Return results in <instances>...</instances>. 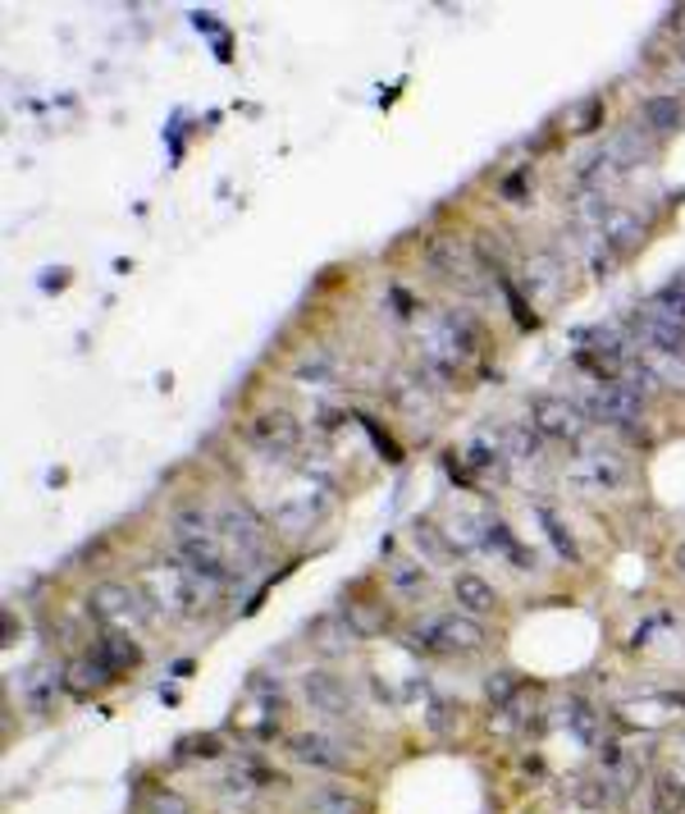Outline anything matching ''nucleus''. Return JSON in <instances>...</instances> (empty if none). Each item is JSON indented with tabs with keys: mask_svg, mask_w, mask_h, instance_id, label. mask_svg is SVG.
I'll return each instance as SVG.
<instances>
[{
	"mask_svg": "<svg viewBox=\"0 0 685 814\" xmlns=\"http://www.w3.org/2000/svg\"><path fill=\"white\" fill-rule=\"evenodd\" d=\"M334 371H339V362L329 348H306V353L293 362V380L306 385V389H320V385L334 380Z\"/></svg>",
	"mask_w": 685,
	"mask_h": 814,
	"instance_id": "nucleus-19",
	"label": "nucleus"
},
{
	"mask_svg": "<svg viewBox=\"0 0 685 814\" xmlns=\"http://www.w3.org/2000/svg\"><path fill=\"white\" fill-rule=\"evenodd\" d=\"M599 238H604V243H608L612 252H626V248H635L639 238H645V225H639V215H635V211L612 206L608 220H604V229H599Z\"/></svg>",
	"mask_w": 685,
	"mask_h": 814,
	"instance_id": "nucleus-18",
	"label": "nucleus"
},
{
	"mask_svg": "<svg viewBox=\"0 0 685 814\" xmlns=\"http://www.w3.org/2000/svg\"><path fill=\"white\" fill-rule=\"evenodd\" d=\"M343 623L357 631V636H375V631H384V609H375V604H347V609H343Z\"/></svg>",
	"mask_w": 685,
	"mask_h": 814,
	"instance_id": "nucleus-25",
	"label": "nucleus"
},
{
	"mask_svg": "<svg viewBox=\"0 0 685 814\" xmlns=\"http://www.w3.org/2000/svg\"><path fill=\"white\" fill-rule=\"evenodd\" d=\"M599 120H604V101L589 97V101L576 105V120H571V128H576V134H594V128H599Z\"/></svg>",
	"mask_w": 685,
	"mask_h": 814,
	"instance_id": "nucleus-30",
	"label": "nucleus"
},
{
	"mask_svg": "<svg viewBox=\"0 0 685 814\" xmlns=\"http://www.w3.org/2000/svg\"><path fill=\"white\" fill-rule=\"evenodd\" d=\"M293 755L302 764H312V768H325V774H343V768H347V755L320 732H297L293 737Z\"/></svg>",
	"mask_w": 685,
	"mask_h": 814,
	"instance_id": "nucleus-13",
	"label": "nucleus"
},
{
	"mask_svg": "<svg viewBox=\"0 0 685 814\" xmlns=\"http://www.w3.org/2000/svg\"><path fill=\"white\" fill-rule=\"evenodd\" d=\"M169 531H174V544H202V540H219V526L206 509H179L169 517Z\"/></svg>",
	"mask_w": 685,
	"mask_h": 814,
	"instance_id": "nucleus-16",
	"label": "nucleus"
},
{
	"mask_svg": "<svg viewBox=\"0 0 685 814\" xmlns=\"http://www.w3.org/2000/svg\"><path fill=\"white\" fill-rule=\"evenodd\" d=\"M69 677H74L69 691H74V696H87V691H101V687H105V681H110V668L92 654V659H78V664L69 668Z\"/></svg>",
	"mask_w": 685,
	"mask_h": 814,
	"instance_id": "nucleus-22",
	"label": "nucleus"
},
{
	"mask_svg": "<svg viewBox=\"0 0 685 814\" xmlns=\"http://www.w3.org/2000/svg\"><path fill=\"white\" fill-rule=\"evenodd\" d=\"M407 646L426 650V654H439V650L471 654V650L484 646V627H480V618H471V613H434V618H426L421 627H411Z\"/></svg>",
	"mask_w": 685,
	"mask_h": 814,
	"instance_id": "nucleus-1",
	"label": "nucleus"
},
{
	"mask_svg": "<svg viewBox=\"0 0 685 814\" xmlns=\"http://www.w3.org/2000/svg\"><path fill=\"white\" fill-rule=\"evenodd\" d=\"M142 590H147V604H156L169 618H188L196 609V586L179 563H151L142 567Z\"/></svg>",
	"mask_w": 685,
	"mask_h": 814,
	"instance_id": "nucleus-3",
	"label": "nucleus"
},
{
	"mask_svg": "<svg viewBox=\"0 0 685 814\" xmlns=\"http://www.w3.org/2000/svg\"><path fill=\"white\" fill-rule=\"evenodd\" d=\"M589 271H594V275H599V279H604V275L612 271V248H608V243L589 252Z\"/></svg>",
	"mask_w": 685,
	"mask_h": 814,
	"instance_id": "nucleus-36",
	"label": "nucleus"
},
{
	"mask_svg": "<svg viewBox=\"0 0 685 814\" xmlns=\"http://www.w3.org/2000/svg\"><path fill=\"white\" fill-rule=\"evenodd\" d=\"M681 64H685V47H681Z\"/></svg>",
	"mask_w": 685,
	"mask_h": 814,
	"instance_id": "nucleus-39",
	"label": "nucleus"
},
{
	"mask_svg": "<svg viewBox=\"0 0 685 814\" xmlns=\"http://www.w3.org/2000/svg\"><path fill=\"white\" fill-rule=\"evenodd\" d=\"M631 329H635V339L639 348H649V353H662V358H676L685 362V325L668 321V316H658V312H635L631 316Z\"/></svg>",
	"mask_w": 685,
	"mask_h": 814,
	"instance_id": "nucleus-9",
	"label": "nucleus"
},
{
	"mask_svg": "<svg viewBox=\"0 0 685 814\" xmlns=\"http://www.w3.org/2000/svg\"><path fill=\"white\" fill-rule=\"evenodd\" d=\"M389 581H393V590H403V596H416V590L426 586V567H416V563H389Z\"/></svg>",
	"mask_w": 685,
	"mask_h": 814,
	"instance_id": "nucleus-29",
	"label": "nucleus"
},
{
	"mask_svg": "<svg viewBox=\"0 0 685 814\" xmlns=\"http://www.w3.org/2000/svg\"><path fill=\"white\" fill-rule=\"evenodd\" d=\"M97 659L110 668V677H115V673H128V668L142 664V646L132 641V636H124V631H105L97 641Z\"/></svg>",
	"mask_w": 685,
	"mask_h": 814,
	"instance_id": "nucleus-15",
	"label": "nucleus"
},
{
	"mask_svg": "<svg viewBox=\"0 0 685 814\" xmlns=\"http://www.w3.org/2000/svg\"><path fill=\"white\" fill-rule=\"evenodd\" d=\"M87 609H92V618L115 623V627L147 618L142 604H138V590H128V586H119V581H101V586H92V596H87Z\"/></svg>",
	"mask_w": 685,
	"mask_h": 814,
	"instance_id": "nucleus-10",
	"label": "nucleus"
},
{
	"mask_svg": "<svg viewBox=\"0 0 685 814\" xmlns=\"http://www.w3.org/2000/svg\"><path fill=\"white\" fill-rule=\"evenodd\" d=\"M521 289L544 302V298H558L562 289V261L554 252H535V256H525V266H521Z\"/></svg>",
	"mask_w": 685,
	"mask_h": 814,
	"instance_id": "nucleus-11",
	"label": "nucleus"
},
{
	"mask_svg": "<svg viewBox=\"0 0 685 814\" xmlns=\"http://www.w3.org/2000/svg\"><path fill=\"white\" fill-rule=\"evenodd\" d=\"M676 572L685 577V544H676Z\"/></svg>",
	"mask_w": 685,
	"mask_h": 814,
	"instance_id": "nucleus-38",
	"label": "nucleus"
},
{
	"mask_svg": "<svg viewBox=\"0 0 685 814\" xmlns=\"http://www.w3.org/2000/svg\"><path fill=\"white\" fill-rule=\"evenodd\" d=\"M639 115H645L649 134H672V128L681 124V101L676 97H649L645 105H639Z\"/></svg>",
	"mask_w": 685,
	"mask_h": 814,
	"instance_id": "nucleus-20",
	"label": "nucleus"
},
{
	"mask_svg": "<svg viewBox=\"0 0 685 814\" xmlns=\"http://www.w3.org/2000/svg\"><path fill=\"white\" fill-rule=\"evenodd\" d=\"M467 462H471L475 472H484V476H490V472L498 476V472L507 467V462H503V449H498V444H490V439H475V444L467 449Z\"/></svg>",
	"mask_w": 685,
	"mask_h": 814,
	"instance_id": "nucleus-27",
	"label": "nucleus"
},
{
	"mask_svg": "<svg viewBox=\"0 0 685 814\" xmlns=\"http://www.w3.org/2000/svg\"><path fill=\"white\" fill-rule=\"evenodd\" d=\"M530 426H535L544 439H558V444H576L585 435V412L576 403H567L562 393H540L530 399Z\"/></svg>",
	"mask_w": 685,
	"mask_h": 814,
	"instance_id": "nucleus-6",
	"label": "nucleus"
},
{
	"mask_svg": "<svg viewBox=\"0 0 685 814\" xmlns=\"http://www.w3.org/2000/svg\"><path fill=\"white\" fill-rule=\"evenodd\" d=\"M585 412L594 416V422H604V426H631L635 416L645 412V399H639L635 389H626L622 380H604V385H594Z\"/></svg>",
	"mask_w": 685,
	"mask_h": 814,
	"instance_id": "nucleus-7",
	"label": "nucleus"
},
{
	"mask_svg": "<svg viewBox=\"0 0 685 814\" xmlns=\"http://www.w3.org/2000/svg\"><path fill=\"white\" fill-rule=\"evenodd\" d=\"M69 284V271H47V279H41V289H64Z\"/></svg>",
	"mask_w": 685,
	"mask_h": 814,
	"instance_id": "nucleus-37",
	"label": "nucleus"
},
{
	"mask_svg": "<svg viewBox=\"0 0 685 814\" xmlns=\"http://www.w3.org/2000/svg\"><path fill=\"white\" fill-rule=\"evenodd\" d=\"M540 522H544V531H548V540H554V549H558V554L567 559V563H576L581 559V549H576V540H571V531H567V526L558 522V513L554 509H544V503H540Z\"/></svg>",
	"mask_w": 685,
	"mask_h": 814,
	"instance_id": "nucleus-24",
	"label": "nucleus"
},
{
	"mask_svg": "<svg viewBox=\"0 0 685 814\" xmlns=\"http://www.w3.org/2000/svg\"><path fill=\"white\" fill-rule=\"evenodd\" d=\"M312 810L316 814H361V801L352 797L347 787H320L312 797Z\"/></svg>",
	"mask_w": 685,
	"mask_h": 814,
	"instance_id": "nucleus-23",
	"label": "nucleus"
},
{
	"mask_svg": "<svg viewBox=\"0 0 685 814\" xmlns=\"http://www.w3.org/2000/svg\"><path fill=\"white\" fill-rule=\"evenodd\" d=\"M302 691L306 700L320 710V714H334V718H347V691L334 673H306L302 677Z\"/></svg>",
	"mask_w": 685,
	"mask_h": 814,
	"instance_id": "nucleus-14",
	"label": "nucleus"
},
{
	"mask_svg": "<svg viewBox=\"0 0 685 814\" xmlns=\"http://www.w3.org/2000/svg\"><path fill=\"white\" fill-rule=\"evenodd\" d=\"M503 293H507V302H512V312H517V321H521V325H535V312H530V306L517 298V289H512V284H507V279H503Z\"/></svg>",
	"mask_w": 685,
	"mask_h": 814,
	"instance_id": "nucleus-35",
	"label": "nucleus"
},
{
	"mask_svg": "<svg viewBox=\"0 0 685 814\" xmlns=\"http://www.w3.org/2000/svg\"><path fill=\"white\" fill-rule=\"evenodd\" d=\"M567 480L581 494H617V490L626 486V462L617 458L612 449H589L581 458H571Z\"/></svg>",
	"mask_w": 685,
	"mask_h": 814,
	"instance_id": "nucleus-4",
	"label": "nucleus"
},
{
	"mask_svg": "<svg viewBox=\"0 0 685 814\" xmlns=\"http://www.w3.org/2000/svg\"><path fill=\"white\" fill-rule=\"evenodd\" d=\"M512 691H517V677H512V673H494L490 681H484V696H490L494 705H507V700H512Z\"/></svg>",
	"mask_w": 685,
	"mask_h": 814,
	"instance_id": "nucleus-32",
	"label": "nucleus"
},
{
	"mask_svg": "<svg viewBox=\"0 0 685 814\" xmlns=\"http://www.w3.org/2000/svg\"><path fill=\"white\" fill-rule=\"evenodd\" d=\"M654 801H658V814H676V810L685 805V791H681L672 778H662V782L654 787Z\"/></svg>",
	"mask_w": 685,
	"mask_h": 814,
	"instance_id": "nucleus-31",
	"label": "nucleus"
},
{
	"mask_svg": "<svg viewBox=\"0 0 685 814\" xmlns=\"http://www.w3.org/2000/svg\"><path fill=\"white\" fill-rule=\"evenodd\" d=\"M329 494H334V486H320V480H312V490H297L289 499H279L275 513H270V531H279V536H306L325 517Z\"/></svg>",
	"mask_w": 685,
	"mask_h": 814,
	"instance_id": "nucleus-5",
	"label": "nucleus"
},
{
	"mask_svg": "<svg viewBox=\"0 0 685 814\" xmlns=\"http://www.w3.org/2000/svg\"><path fill=\"white\" fill-rule=\"evenodd\" d=\"M361 426L370 430V439H375V444H380V449L389 453V462H397V444H393V439H389V435H384L380 426H375V422H370V416H361Z\"/></svg>",
	"mask_w": 685,
	"mask_h": 814,
	"instance_id": "nucleus-34",
	"label": "nucleus"
},
{
	"mask_svg": "<svg viewBox=\"0 0 685 814\" xmlns=\"http://www.w3.org/2000/svg\"><path fill=\"white\" fill-rule=\"evenodd\" d=\"M426 256H430V266H439V271H444L448 279H467V271H471V252L461 248L453 234H439V238H430Z\"/></svg>",
	"mask_w": 685,
	"mask_h": 814,
	"instance_id": "nucleus-17",
	"label": "nucleus"
},
{
	"mask_svg": "<svg viewBox=\"0 0 685 814\" xmlns=\"http://www.w3.org/2000/svg\"><path fill=\"white\" fill-rule=\"evenodd\" d=\"M507 449H512V458H521V462H535L540 458V430L535 426H512L507 430Z\"/></svg>",
	"mask_w": 685,
	"mask_h": 814,
	"instance_id": "nucleus-28",
	"label": "nucleus"
},
{
	"mask_svg": "<svg viewBox=\"0 0 685 814\" xmlns=\"http://www.w3.org/2000/svg\"><path fill=\"white\" fill-rule=\"evenodd\" d=\"M151 814H192L183 797H174V791H156L151 797Z\"/></svg>",
	"mask_w": 685,
	"mask_h": 814,
	"instance_id": "nucleus-33",
	"label": "nucleus"
},
{
	"mask_svg": "<svg viewBox=\"0 0 685 814\" xmlns=\"http://www.w3.org/2000/svg\"><path fill=\"white\" fill-rule=\"evenodd\" d=\"M215 526L238 563H265V554H270V522H261L248 503H225L215 513Z\"/></svg>",
	"mask_w": 685,
	"mask_h": 814,
	"instance_id": "nucleus-2",
	"label": "nucleus"
},
{
	"mask_svg": "<svg viewBox=\"0 0 685 814\" xmlns=\"http://www.w3.org/2000/svg\"><path fill=\"white\" fill-rule=\"evenodd\" d=\"M453 600H457L461 613H471V618H484V613L498 609L494 586L484 577H475V572H457V577H453Z\"/></svg>",
	"mask_w": 685,
	"mask_h": 814,
	"instance_id": "nucleus-12",
	"label": "nucleus"
},
{
	"mask_svg": "<svg viewBox=\"0 0 685 814\" xmlns=\"http://www.w3.org/2000/svg\"><path fill=\"white\" fill-rule=\"evenodd\" d=\"M567 723H571V732H576L585 746H594L599 741V723H594V714H589V705H581V700H567Z\"/></svg>",
	"mask_w": 685,
	"mask_h": 814,
	"instance_id": "nucleus-26",
	"label": "nucleus"
},
{
	"mask_svg": "<svg viewBox=\"0 0 685 814\" xmlns=\"http://www.w3.org/2000/svg\"><path fill=\"white\" fill-rule=\"evenodd\" d=\"M411 544L421 549V554L430 559V563H444L448 554H453V544H448V536L439 531V526H430V522H411Z\"/></svg>",
	"mask_w": 685,
	"mask_h": 814,
	"instance_id": "nucleus-21",
	"label": "nucleus"
},
{
	"mask_svg": "<svg viewBox=\"0 0 685 814\" xmlns=\"http://www.w3.org/2000/svg\"><path fill=\"white\" fill-rule=\"evenodd\" d=\"M242 435H248V444H252V449L270 453V458H283L289 449H297V435H302V426L293 422L289 412H256Z\"/></svg>",
	"mask_w": 685,
	"mask_h": 814,
	"instance_id": "nucleus-8",
	"label": "nucleus"
}]
</instances>
